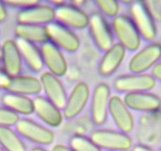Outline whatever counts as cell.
<instances>
[{
	"label": "cell",
	"instance_id": "obj_25",
	"mask_svg": "<svg viewBox=\"0 0 161 151\" xmlns=\"http://www.w3.org/2000/svg\"><path fill=\"white\" fill-rule=\"evenodd\" d=\"M74 151H103L91 138L82 135H75L69 140V146Z\"/></svg>",
	"mask_w": 161,
	"mask_h": 151
},
{
	"label": "cell",
	"instance_id": "obj_33",
	"mask_svg": "<svg viewBox=\"0 0 161 151\" xmlns=\"http://www.w3.org/2000/svg\"><path fill=\"white\" fill-rule=\"evenodd\" d=\"M131 151H155L152 148L147 147L145 145H142V144H137L136 146L131 148Z\"/></svg>",
	"mask_w": 161,
	"mask_h": 151
},
{
	"label": "cell",
	"instance_id": "obj_27",
	"mask_svg": "<svg viewBox=\"0 0 161 151\" xmlns=\"http://www.w3.org/2000/svg\"><path fill=\"white\" fill-rule=\"evenodd\" d=\"M20 117L7 107H0V127H15Z\"/></svg>",
	"mask_w": 161,
	"mask_h": 151
},
{
	"label": "cell",
	"instance_id": "obj_10",
	"mask_svg": "<svg viewBox=\"0 0 161 151\" xmlns=\"http://www.w3.org/2000/svg\"><path fill=\"white\" fill-rule=\"evenodd\" d=\"M90 98L89 86L86 82L80 81L75 84L68 96L67 102L63 107V117L71 120L75 118L83 111Z\"/></svg>",
	"mask_w": 161,
	"mask_h": 151
},
{
	"label": "cell",
	"instance_id": "obj_30",
	"mask_svg": "<svg viewBox=\"0 0 161 151\" xmlns=\"http://www.w3.org/2000/svg\"><path fill=\"white\" fill-rule=\"evenodd\" d=\"M10 80H11V77L5 73L4 68L0 67V89L6 91V88L8 87Z\"/></svg>",
	"mask_w": 161,
	"mask_h": 151
},
{
	"label": "cell",
	"instance_id": "obj_15",
	"mask_svg": "<svg viewBox=\"0 0 161 151\" xmlns=\"http://www.w3.org/2000/svg\"><path fill=\"white\" fill-rule=\"evenodd\" d=\"M109 114L119 131L129 134L134 128V118L130 108L125 103L124 100L117 95L110 98Z\"/></svg>",
	"mask_w": 161,
	"mask_h": 151
},
{
	"label": "cell",
	"instance_id": "obj_32",
	"mask_svg": "<svg viewBox=\"0 0 161 151\" xmlns=\"http://www.w3.org/2000/svg\"><path fill=\"white\" fill-rule=\"evenodd\" d=\"M152 75L154 77L155 80L161 82V62H158L154 66V67L153 68Z\"/></svg>",
	"mask_w": 161,
	"mask_h": 151
},
{
	"label": "cell",
	"instance_id": "obj_8",
	"mask_svg": "<svg viewBox=\"0 0 161 151\" xmlns=\"http://www.w3.org/2000/svg\"><path fill=\"white\" fill-rule=\"evenodd\" d=\"M48 35V40L57 47L68 52H75L78 51L80 46L79 37L63 24L53 21L51 24L46 25Z\"/></svg>",
	"mask_w": 161,
	"mask_h": 151
},
{
	"label": "cell",
	"instance_id": "obj_14",
	"mask_svg": "<svg viewBox=\"0 0 161 151\" xmlns=\"http://www.w3.org/2000/svg\"><path fill=\"white\" fill-rule=\"evenodd\" d=\"M42 90L46 94V98L53 102L60 109H63L67 102L68 95L62 82L59 77L53 75L49 72H44L40 77Z\"/></svg>",
	"mask_w": 161,
	"mask_h": 151
},
{
	"label": "cell",
	"instance_id": "obj_39",
	"mask_svg": "<svg viewBox=\"0 0 161 151\" xmlns=\"http://www.w3.org/2000/svg\"><path fill=\"white\" fill-rule=\"evenodd\" d=\"M159 151H161V149H160V150H159Z\"/></svg>",
	"mask_w": 161,
	"mask_h": 151
},
{
	"label": "cell",
	"instance_id": "obj_29",
	"mask_svg": "<svg viewBox=\"0 0 161 151\" xmlns=\"http://www.w3.org/2000/svg\"><path fill=\"white\" fill-rule=\"evenodd\" d=\"M154 20L161 21V1H144Z\"/></svg>",
	"mask_w": 161,
	"mask_h": 151
},
{
	"label": "cell",
	"instance_id": "obj_38",
	"mask_svg": "<svg viewBox=\"0 0 161 151\" xmlns=\"http://www.w3.org/2000/svg\"><path fill=\"white\" fill-rule=\"evenodd\" d=\"M0 151H5L4 149V148H2V146H1V145H0Z\"/></svg>",
	"mask_w": 161,
	"mask_h": 151
},
{
	"label": "cell",
	"instance_id": "obj_22",
	"mask_svg": "<svg viewBox=\"0 0 161 151\" xmlns=\"http://www.w3.org/2000/svg\"><path fill=\"white\" fill-rule=\"evenodd\" d=\"M0 101L2 106L7 107L8 109L16 113L19 116L21 115V116H27L34 114L33 99L28 96L7 92L2 94L0 98Z\"/></svg>",
	"mask_w": 161,
	"mask_h": 151
},
{
	"label": "cell",
	"instance_id": "obj_20",
	"mask_svg": "<svg viewBox=\"0 0 161 151\" xmlns=\"http://www.w3.org/2000/svg\"><path fill=\"white\" fill-rule=\"evenodd\" d=\"M6 91L30 97L40 94L42 91V87L39 78L34 76L20 74L11 78Z\"/></svg>",
	"mask_w": 161,
	"mask_h": 151
},
{
	"label": "cell",
	"instance_id": "obj_5",
	"mask_svg": "<svg viewBox=\"0 0 161 151\" xmlns=\"http://www.w3.org/2000/svg\"><path fill=\"white\" fill-rule=\"evenodd\" d=\"M157 80L149 73H131L118 76L113 82L115 90L119 93L130 94L150 92L156 87Z\"/></svg>",
	"mask_w": 161,
	"mask_h": 151
},
{
	"label": "cell",
	"instance_id": "obj_37",
	"mask_svg": "<svg viewBox=\"0 0 161 151\" xmlns=\"http://www.w3.org/2000/svg\"><path fill=\"white\" fill-rule=\"evenodd\" d=\"M2 60V47L0 46V61Z\"/></svg>",
	"mask_w": 161,
	"mask_h": 151
},
{
	"label": "cell",
	"instance_id": "obj_18",
	"mask_svg": "<svg viewBox=\"0 0 161 151\" xmlns=\"http://www.w3.org/2000/svg\"><path fill=\"white\" fill-rule=\"evenodd\" d=\"M124 101L130 110L139 112H156L161 108V99L150 92L126 94Z\"/></svg>",
	"mask_w": 161,
	"mask_h": 151
},
{
	"label": "cell",
	"instance_id": "obj_26",
	"mask_svg": "<svg viewBox=\"0 0 161 151\" xmlns=\"http://www.w3.org/2000/svg\"><path fill=\"white\" fill-rule=\"evenodd\" d=\"M95 4L103 16L115 19L119 15L120 5L116 0H97Z\"/></svg>",
	"mask_w": 161,
	"mask_h": 151
},
{
	"label": "cell",
	"instance_id": "obj_17",
	"mask_svg": "<svg viewBox=\"0 0 161 151\" xmlns=\"http://www.w3.org/2000/svg\"><path fill=\"white\" fill-rule=\"evenodd\" d=\"M34 114L49 127H57L63 121V114L59 107L45 96H36L33 99Z\"/></svg>",
	"mask_w": 161,
	"mask_h": 151
},
{
	"label": "cell",
	"instance_id": "obj_31",
	"mask_svg": "<svg viewBox=\"0 0 161 151\" xmlns=\"http://www.w3.org/2000/svg\"><path fill=\"white\" fill-rule=\"evenodd\" d=\"M8 16V12L4 1H0V23L4 22Z\"/></svg>",
	"mask_w": 161,
	"mask_h": 151
},
{
	"label": "cell",
	"instance_id": "obj_13",
	"mask_svg": "<svg viewBox=\"0 0 161 151\" xmlns=\"http://www.w3.org/2000/svg\"><path fill=\"white\" fill-rule=\"evenodd\" d=\"M40 48L44 66L48 69L49 73L57 77L65 75L68 71V63L60 48L50 41L40 45Z\"/></svg>",
	"mask_w": 161,
	"mask_h": 151
},
{
	"label": "cell",
	"instance_id": "obj_24",
	"mask_svg": "<svg viewBox=\"0 0 161 151\" xmlns=\"http://www.w3.org/2000/svg\"><path fill=\"white\" fill-rule=\"evenodd\" d=\"M0 145L5 151H26L21 136L12 127H0Z\"/></svg>",
	"mask_w": 161,
	"mask_h": 151
},
{
	"label": "cell",
	"instance_id": "obj_34",
	"mask_svg": "<svg viewBox=\"0 0 161 151\" xmlns=\"http://www.w3.org/2000/svg\"><path fill=\"white\" fill-rule=\"evenodd\" d=\"M52 151H74L69 146H66L63 144H56L52 148Z\"/></svg>",
	"mask_w": 161,
	"mask_h": 151
},
{
	"label": "cell",
	"instance_id": "obj_12",
	"mask_svg": "<svg viewBox=\"0 0 161 151\" xmlns=\"http://www.w3.org/2000/svg\"><path fill=\"white\" fill-rule=\"evenodd\" d=\"M89 18L87 12L73 4H65L55 8V21L69 29L81 30L89 27Z\"/></svg>",
	"mask_w": 161,
	"mask_h": 151
},
{
	"label": "cell",
	"instance_id": "obj_4",
	"mask_svg": "<svg viewBox=\"0 0 161 151\" xmlns=\"http://www.w3.org/2000/svg\"><path fill=\"white\" fill-rule=\"evenodd\" d=\"M15 127L21 137L40 146L52 144L55 138L54 133L51 129L29 118L19 119Z\"/></svg>",
	"mask_w": 161,
	"mask_h": 151
},
{
	"label": "cell",
	"instance_id": "obj_9",
	"mask_svg": "<svg viewBox=\"0 0 161 151\" xmlns=\"http://www.w3.org/2000/svg\"><path fill=\"white\" fill-rule=\"evenodd\" d=\"M161 60V44L154 42L138 50L130 60L128 68L132 73H145Z\"/></svg>",
	"mask_w": 161,
	"mask_h": 151
},
{
	"label": "cell",
	"instance_id": "obj_11",
	"mask_svg": "<svg viewBox=\"0 0 161 151\" xmlns=\"http://www.w3.org/2000/svg\"><path fill=\"white\" fill-rule=\"evenodd\" d=\"M17 21L18 24L46 26L55 21V8L49 4H38L20 10L17 15Z\"/></svg>",
	"mask_w": 161,
	"mask_h": 151
},
{
	"label": "cell",
	"instance_id": "obj_3",
	"mask_svg": "<svg viewBox=\"0 0 161 151\" xmlns=\"http://www.w3.org/2000/svg\"><path fill=\"white\" fill-rule=\"evenodd\" d=\"M91 140L101 149L109 151H129L132 140L128 134L111 129H97L91 134Z\"/></svg>",
	"mask_w": 161,
	"mask_h": 151
},
{
	"label": "cell",
	"instance_id": "obj_16",
	"mask_svg": "<svg viewBox=\"0 0 161 151\" xmlns=\"http://www.w3.org/2000/svg\"><path fill=\"white\" fill-rule=\"evenodd\" d=\"M2 47V64L4 70L11 78L21 74L23 69V60L21 58L16 40H7L4 41Z\"/></svg>",
	"mask_w": 161,
	"mask_h": 151
},
{
	"label": "cell",
	"instance_id": "obj_21",
	"mask_svg": "<svg viewBox=\"0 0 161 151\" xmlns=\"http://www.w3.org/2000/svg\"><path fill=\"white\" fill-rule=\"evenodd\" d=\"M16 43L26 67L34 73H40L44 67L40 48L37 45L19 39H17Z\"/></svg>",
	"mask_w": 161,
	"mask_h": 151
},
{
	"label": "cell",
	"instance_id": "obj_19",
	"mask_svg": "<svg viewBox=\"0 0 161 151\" xmlns=\"http://www.w3.org/2000/svg\"><path fill=\"white\" fill-rule=\"evenodd\" d=\"M126 50L119 43H115L104 52L98 66V73L103 77L112 75L123 63Z\"/></svg>",
	"mask_w": 161,
	"mask_h": 151
},
{
	"label": "cell",
	"instance_id": "obj_28",
	"mask_svg": "<svg viewBox=\"0 0 161 151\" xmlns=\"http://www.w3.org/2000/svg\"><path fill=\"white\" fill-rule=\"evenodd\" d=\"M4 3L7 6L23 10V9L29 8V7H32L40 4V1L38 0H6V1H4Z\"/></svg>",
	"mask_w": 161,
	"mask_h": 151
},
{
	"label": "cell",
	"instance_id": "obj_1",
	"mask_svg": "<svg viewBox=\"0 0 161 151\" xmlns=\"http://www.w3.org/2000/svg\"><path fill=\"white\" fill-rule=\"evenodd\" d=\"M111 28L117 43L123 46L126 51L135 52L140 47L142 39L129 16L120 14L113 19Z\"/></svg>",
	"mask_w": 161,
	"mask_h": 151
},
{
	"label": "cell",
	"instance_id": "obj_2",
	"mask_svg": "<svg viewBox=\"0 0 161 151\" xmlns=\"http://www.w3.org/2000/svg\"><path fill=\"white\" fill-rule=\"evenodd\" d=\"M130 18L141 39L152 42L157 37V26L144 1H133L130 7Z\"/></svg>",
	"mask_w": 161,
	"mask_h": 151
},
{
	"label": "cell",
	"instance_id": "obj_23",
	"mask_svg": "<svg viewBox=\"0 0 161 151\" xmlns=\"http://www.w3.org/2000/svg\"><path fill=\"white\" fill-rule=\"evenodd\" d=\"M14 32L17 39L25 40L35 45H42L49 41L46 26L43 25L17 24Z\"/></svg>",
	"mask_w": 161,
	"mask_h": 151
},
{
	"label": "cell",
	"instance_id": "obj_35",
	"mask_svg": "<svg viewBox=\"0 0 161 151\" xmlns=\"http://www.w3.org/2000/svg\"><path fill=\"white\" fill-rule=\"evenodd\" d=\"M50 2H51V4H52L53 5H55V8L66 4L65 1H56V0H53V1H50Z\"/></svg>",
	"mask_w": 161,
	"mask_h": 151
},
{
	"label": "cell",
	"instance_id": "obj_36",
	"mask_svg": "<svg viewBox=\"0 0 161 151\" xmlns=\"http://www.w3.org/2000/svg\"><path fill=\"white\" fill-rule=\"evenodd\" d=\"M31 151H47V149H45L44 148L42 147H35L32 148Z\"/></svg>",
	"mask_w": 161,
	"mask_h": 151
},
{
	"label": "cell",
	"instance_id": "obj_7",
	"mask_svg": "<svg viewBox=\"0 0 161 151\" xmlns=\"http://www.w3.org/2000/svg\"><path fill=\"white\" fill-rule=\"evenodd\" d=\"M110 98L111 91L109 85L105 82L97 84L93 91L90 106V116L95 125L102 126L107 121Z\"/></svg>",
	"mask_w": 161,
	"mask_h": 151
},
{
	"label": "cell",
	"instance_id": "obj_6",
	"mask_svg": "<svg viewBox=\"0 0 161 151\" xmlns=\"http://www.w3.org/2000/svg\"><path fill=\"white\" fill-rule=\"evenodd\" d=\"M89 29L94 43L101 51L106 52L115 44L111 25L100 12H94L90 15Z\"/></svg>",
	"mask_w": 161,
	"mask_h": 151
}]
</instances>
